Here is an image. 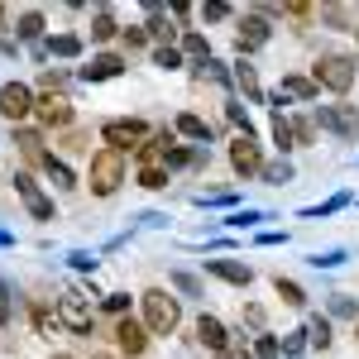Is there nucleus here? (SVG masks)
<instances>
[{"instance_id":"nucleus-27","label":"nucleus","mask_w":359,"mask_h":359,"mask_svg":"<svg viewBox=\"0 0 359 359\" xmlns=\"http://www.w3.org/2000/svg\"><path fill=\"white\" fill-rule=\"evenodd\" d=\"M340 206H350V192H340V196H331V201H321V206H306L302 216L306 221H321V216H335Z\"/></svg>"},{"instance_id":"nucleus-3","label":"nucleus","mask_w":359,"mask_h":359,"mask_svg":"<svg viewBox=\"0 0 359 359\" xmlns=\"http://www.w3.org/2000/svg\"><path fill=\"white\" fill-rule=\"evenodd\" d=\"M355 67H359V62L350 53H321V57H316V67H311V86H316V91L326 86V91L340 96V91L355 86V77H359Z\"/></svg>"},{"instance_id":"nucleus-26","label":"nucleus","mask_w":359,"mask_h":359,"mask_svg":"<svg viewBox=\"0 0 359 359\" xmlns=\"http://www.w3.org/2000/svg\"><path fill=\"white\" fill-rule=\"evenodd\" d=\"M306 340H311L316 350H326V345H331V321H326V316H311V321H306Z\"/></svg>"},{"instance_id":"nucleus-38","label":"nucleus","mask_w":359,"mask_h":359,"mask_svg":"<svg viewBox=\"0 0 359 359\" xmlns=\"http://www.w3.org/2000/svg\"><path fill=\"white\" fill-rule=\"evenodd\" d=\"M34 331H39V335H53L57 331V316H48L43 306H34Z\"/></svg>"},{"instance_id":"nucleus-25","label":"nucleus","mask_w":359,"mask_h":359,"mask_svg":"<svg viewBox=\"0 0 359 359\" xmlns=\"http://www.w3.org/2000/svg\"><path fill=\"white\" fill-rule=\"evenodd\" d=\"M273 292H278V297H283L287 306H306V292L297 287V283H292V278H283V273L273 278Z\"/></svg>"},{"instance_id":"nucleus-45","label":"nucleus","mask_w":359,"mask_h":359,"mask_svg":"<svg viewBox=\"0 0 359 359\" xmlns=\"http://www.w3.org/2000/svg\"><path fill=\"white\" fill-rule=\"evenodd\" d=\"M331 311H335V316H355V302H350V297H335Z\"/></svg>"},{"instance_id":"nucleus-7","label":"nucleus","mask_w":359,"mask_h":359,"mask_svg":"<svg viewBox=\"0 0 359 359\" xmlns=\"http://www.w3.org/2000/svg\"><path fill=\"white\" fill-rule=\"evenodd\" d=\"M34 106H39L34 86H25V82H5V86H0V115H5L10 125L29 120V115H34Z\"/></svg>"},{"instance_id":"nucleus-24","label":"nucleus","mask_w":359,"mask_h":359,"mask_svg":"<svg viewBox=\"0 0 359 359\" xmlns=\"http://www.w3.org/2000/svg\"><path fill=\"white\" fill-rule=\"evenodd\" d=\"M15 144L25 149L34 163H43V158H48V154H43V135H34V130H15Z\"/></svg>"},{"instance_id":"nucleus-37","label":"nucleus","mask_w":359,"mask_h":359,"mask_svg":"<svg viewBox=\"0 0 359 359\" xmlns=\"http://www.w3.org/2000/svg\"><path fill=\"white\" fill-rule=\"evenodd\" d=\"M311 264H316V269H340V264H345V249H326V254H311Z\"/></svg>"},{"instance_id":"nucleus-28","label":"nucleus","mask_w":359,"mask_h":359,"mask_svg":"<svg viewBox=\"0 0 359 359\" xmlns=\"http://www.w3.org/2000/svg\"><path fill=\"white\" fill-rule=\"evenodd\" d=\"M115 34H120V25L111 20V10H101V15L91 20V39H96V43H106V39H115Z\"/></svg>"},{"instance_id":"nucleus-34","label":"nucleus","mask_w":359,"mask_h":359,"mask_svg":"<svg viewBox=\"0 0 359 359\" xmlns=\"http://www.w3.org/2000/svg\"><path fill=\"white\" fill-rule=\"evenodd\" d=\"M259 221H269L264 211H235V216H225V225H235V230H245V225H259Z\"/></svg>"},{"instance_id":"nucleus-50","label":"nucleus","mask_w":359,"mask_h":359,"mask_svg":"<svg viewBox=\"0 0 359 359\" xmlns=\"http://www.w3.org/2000/svg\"><path fill=\"white\" fill-rule=\"evenodd\" d=\"M0 20H5V10H0Z\"/></svg>"},{"instance_id":"nucleus-8","label":"nucleus","mask_w":359,"mask_h":359,"mask_svg":"<svg viewBox=\"0 0 359 359\" xmlns=\"http://www.w3.org/2000/svg\"><path fill=\"white\" fill-rule=\"evenodd\" d=\"M34 115H39V125H43V130H67L77 111H72V101H67L62 91H43V96H39V106H34Z\"/></svg>"},{"instance_id":"nucleus-5","label":"nucleus","mask_w":359,"mask_h":359,"mask_svg":"<svg viewBox=\"0 0 359 359\" xmlns=\"http://www.w3.org/2000/svg\"><path fill=\"white\" fill-rule=\"evenodd\" d=\"M101 139H106V149H115V154H130V149H144L149 139H154V130L144 125V120H106L101 125Z\"/></svg>"},{"instance_id":"nucleus-22","label":"nucleus","mask_w":359,"mask_h":359,"mask_svg":"<svg viewBox=\"0 0 359 359\" xmlns=\"http://www.w3.org/2000/svg\"><path fill=\"white\" fill-rule=\"evenodd\" d=\"M283 96L311 101V96H316V86H311V77H283V86H278V101H283Z\"/></svg>"},{"instance_id":"nucleus-11","label":"nucleus","mask_w":359,"mask_h":359,"mask_svg":"<svg viewBox=\"0 0 359 359\" xmlns=\"http://www.w3.org/2000/svg\"><path fill=\"white\" fill-rule=\"evenodd\" d=\"M273 39V25L264 20V15H245L240 25H235V43H240V53H254V48H264Z\"/></svg>"},{"instance_id":"nucleus-13","label":"nucleus","mask_w":359,"mask_h":359,"mask_svg":"<svg viewBox=\"0 0 359 359\" xmlns=\"http://www.w3.org/2000/svg\"><path fill=\"white\" fill-rule=\"evenodd\" d=\"M206 273H216L221 283H230V287H249V283H254V269L240 264V259H206Z\"/></svg>"},{"instance_id":"nucleus-43","label":"nucleus","mask_w":359,"mask_h":359,"mask_svg":"<svg viewBox=\"0 0 359 359\" xmlns=\"http://www.w3.org/2000/svg\"><path fill=\"white\" fill-rule=\"evenodd\" d=\"M62 82H67V77H62V72H53V67L39 77V86H43V91H62Z\"/></svg>"},{"instance_id":"nucleus-39","label":"nucleus","mask_w":359,"mask_h":359,"mask_svg":"<svg viewBox=\"0 0 359 359\" xmlns=\"http://www.w3.org/2000/svg\"><path fill=\"white\" fill-rule=\"evenodd\" d=\"M120 39H125V48H144V43H149V29L130 25V29H120Z\"/></svg>"},{"instance_id":"nucleus-21","label":"nucleus","mask_w":359,"mask_h":359,"mask_svg":"<svg viewBox=\"0 0 359 359\" xmlns=\"http://www.w3.org/2000/svg\"><path fill=\"white\" fill-rule=\"evenodd\" d=\"M48 53L53 57H82V39L77 34H53L48 39Z\"/></svg>"},{"instance_id":"nucleus-12","label":"nucleus","mask_w":359,"mask_h":359,"mask_svg":"<svg viewBox=\"0 0 359 359\" xmlns=\"http://www.w3.org/2000/svg\"><path fill=\"white\" fill-rule=\"evenodd\" d=\"M230 168H235V177H259V172H264V158H259V144L240 135L235 144H230Z\"/></svg>"},{"instance_id":"nucleus-29","label":"nucleus","mask_w":359,"mask_h":359,"mask_svg":"<svg viewBox=\"0 0 359 359\" xmlns=\"http://www.w3.org/2000/svg\"><path fill=\"white\" fill-rule=\"evenodd\" d=\"M264 182H273V187H287L292 182V163L283 158V163H264V172H259Z\"/></svg>"},{"instance_id":"nucleus-20","label":"nucleus","mask_w":359,"mask_h":359,"mask_svg":"<svg viewBox=\"0 0 359 359\" xmlns=\"http://www.w3.org/2000/svg\"><path fill=\"white\" fill-rule=\"evenodd\" d=\"M273 144H278V154H292L297 149V139H292V120L283 111H273Z\"/></svg>"},{"instance_id":"nucleus-46","label":"nucleus","mask_w":359,"mask_h":359,"mask_svg":"<svg viewBox=\"0 0 359 359\" xmlns=\"http://www.w3.org/2000/svg\"><path fill=\"white\" fill-rule=\"evenodd\" d=\"M72 269H82V273L91 269V273H96V259H91V254H72Z\"/></svg>"},{"instance_id":"nucleus-42","label":"nucleus","mask_w":359,"mask_h":359,"mask_svg":"<svg viewBox=\"0 0 359 359\" xmlns=\"http://www.w3.org/2000/svg\"><path fill=\"white\" fill-rule=\"evenodd\" d=\"M172 287H182L187 297H196V292H201V283H196L192 273H172Z\"/></svg>"},{"instance_id":"nucleus-41","label":"nucleus","mask_w":359,"mask_h":359,"mask_svg":"<svg viewBox=\"0 0 359 359\" xmlns=\"http://www.w3.org/2000/svg\"><path fill=\"white\" fill-rule=\"evenodd\" d=\"M235 201V192H201L196 196V206H230Z\"/></svg>"},{"instance_id":"nucleus-40","label":"nucleus","mask_w":359,"mask_h":359,"mask_svg":"<svg viewBox=\"0 0 359 359\" xmlns=\"http://www.w3.org/2000/svg\"><path fill=\"white\" fill-rule=\"evenodd\" d=\"M10 316H15V306H10V283L0 278V326H10Z\"/></svg>"},{"instance_id":"nucleus-33","label":"nucleus","mask_w":359,"mask_h":359,"mask_svg":"<svg viewBox=\"0 0 359 359\" xmlns=\"http://www.w3.org/2000/svg\"><path fill=\"white\" fill-rule=\"evenodd\" d=\"M283 355V345H278L273 335H259V340H254V359H278Z\"/></svg>"},{"instance_id":"nucleus-31","label":"nucleus","mask_w":359,"mask_h":359,"mask_svg":"<svg viewBox=\"0 0 359 359\" xmlns=\"http://www.w3.org/2000/svg\"><path fill=\"white\" fill-rule=\"evenodd\" d=\"M154 62H158L163 72H177V67H182V48H172V43H158V48H154Z\"/></svg>"},{"instance_id":"nucleus-35","label":"nucleus","mask_w":359,"mask_h":359,"mask_svg":"<svg viewBox=\"0 0 359 359\" xmlns=\"http://www.w3.org/2000/svg\"><path fill=\"white\" fill-rule=\"evenodd\" d=\"M101 306H106V311H115V316H125V311H130V292H106V297H101Z\"/></svg>"},{"instance_id":"nucleus-30","label":"nucleus","mask_w":359,"mask_h":359,"mask_svg":"<svg viewBox=\"0 0 359 359\" xmlns=\"http://www.w3.org/2000/svg\"><path fill=\"white\" fill-rule=\"evenodd\" d=\"M15 34H20V39H39V34H43V15H39V10H25L20 25H15Z\"/></svg>"},{"instance_id":"nucleus-23","label":"nucleus","mask_w":359,"mask_h":359,"mask_svg":"<svg viewBox=\"0 0 359 359\" xmlns=\"http://www.w3.org/2000/svg\"><path fill=\"white\" fill-rule=\"evenodd\" d=\"M43 172L53 177V187H62V192H67V187H77V177H72V168L62 163V158H53V154L43 158Z\"/></svg>"},{"instance_id":"nucleus-18","label":"nucleus","mask_w":359,"mask_h":359,"mask_svg":"<svg viewBox=\"0 0 359 359\" xmlns=\"http://www.w3.org/2000/svg\"><path fill=\"white\" fill-rule=\"evenodd\" d=\"M139 187L163 192V187H168V158H158V163H139Z\"/></svg>"},{"instance_id":"nucleus-48","label":"nucleus","mask_w":359,"mask_h":359,"mask_svg":"<svg viewBox=\"0 0 359 359\" xmlns=\"http://www.w3.org/2000/svg\"><path fill=\"white\" fill-rule=\"evenodd\" d=\"M53 359H72V355H53Z\"/></svg>"},{"instance_id":"nucleus-19","label":"nucleus","mask_w":359,"mask_h":359,"mask_svg":"<svg viewBox=\"0 0 359 359\" xmlns=\"http://www.w3.org/2000/svg\"><path fill=\"white\" fill-rule=\"evenodd\" d=\"M182 57H196V62H211V43H206V34H196V29H187V34H182Z\"/></svg>"},{"instance_id":"nucleus-1","label":"nucleus","mask_w":359,"mask_h":359,"mask_svg":"<svg viewBox=\"0 0 359 359\" xmlns=\"http://www.w3.org/2000/svg\"><path fill=\"white\" fill-rule=\"evenodd\" d=\"M125 172H130L125 154H115V149H96L91 163H86V187H91V196H115V192H120V182H125Z\"/></svg>"},{"instance_id":"nucleus-2","label":"nucleus","mask_w":359,"mask_h":359,"mask_svg":"<svg viewBox=\"0 0 359 359\" xmlns=\"http://www.w3.org/2000/svg\"><path fill=\"white\" fill-rule=\"evenodd\" d=\"M144 326H149V335H172L182 326V306H177V297L168 287H149L144 292Z\"/></svg>"},{"instance_id":"nucleus-36","label":"nucleus","mask_w":359,"mask_h":359,"mask_svg":"<svg viewBox=\"0 0 359 359\" xmlns=\"http://www.w3.org/2000/svg\"><path fill=\"white\" fill-rule=\"evenodd\" d=\"M201 20H206V25H221V20H230V5H221V0L201 5Z\"/></svg>"},{"instance_id":"nucleus-16","label":"nucleus","mask_w":359,"mask_h":359,"mask_svg":"<svg viewBox=\"0 0 359 359\" xmlns=\"http://www.w3.org/2000/svg\"><path fill=\"white\" fill-rule=\"evenodd\" d=\"M230 82L240 86V91H245L249 101H264V86H259V72H254V67H249L245 57H240V62H235V72H230Z\"/></svg>"},{"instance_id":"nucleus-44","label":"nucleus","mask_w":359,"mask_h":359,"mask_svg":"<svg viewBox=\"0 0 359 359\" xmlns=\"http://www.w3.org/2000/svg\"><path fill=\"white\" fill-rule=\"evenodd\" d=\"M302 335L306 331H292V335H287V340H283V355H302V345H306Z\"/></svg>"},{"instance_id":"nucleus-9","label":"nucleus","mask_w":359,"mask_h":359,"mask_svg":"<svg viewBox=\"0 0 359 359\" xmlns=\"http://www.w3.org/2000/svg\"><path fill=\"white\" fill-rule=\"evenodd\" d=\"M115 350L130 355V359H139L144 350H149V326L135 321V316H120V321H115Z\"/></svg>"},{"instance_id":"nucleus-6","label":"nucleus","mask_w":359,"mask_h":359,"mask_svg":"<svg viewBox=\"0 0 359 359\" xmlns=\"http://www.w3.org/2000/svg\"><path fill=\"white\" fill-rule=\"evenodd\" d=\"M311 120H316L321 130H335V135L350 139V144L359 139V111H355V106H345V101H335V106H316Z\"/></svg>"},{"instance_id":"nucleus-17","label":"nucleus","mask_w":359,"mask_h":359,"mask_svg":"<svg viewBox=\"0 0 359 359\" xmlns=\"http://www.w3.org/2000/svg\"><path fill=\"white\" fill-rule=\"evenodd\" d=\"M172 130H177V135H187V139H196V144H206V139H211V125H206L201 115H192V111L177 115V120H172Z\"/></svg>"},{"instance_id":"nucleus-32","label":"nucleus","mask_w":359,"mask_h":359,"mask_svg":"<svg viewBox=\"0 0 359 359\" xmlns=\"http://www.w3.org/2000/svg\"><path fill=\"white\" fill-rule=\"evenodd\" d=\"M292 139H297V149L316 144V120H311V115H297V120H292Z\"/></svg>"},{"instance_id":"nucleus-49","label":"nucleus","mask_w":359,"mask_h":359,"mask_svg":"<svg viewBox=\"0 0 359 359\" xmlns=\"http://www.w3.org/2000/svg\"><path fill=\"white\" fill-rule=\"evenodd\" d=\"M355 39H359V25H355Z\"/></svg>"},{"instance_id":"nucleus-4","label":"nucleus","mask_w":359,"mask_h":359,"mask_svg":"<svg viewBox=\"0 0 359 359\" xmlns=\"http://www.w3.org/2000/svg\"><path fill=\"white\" fill-rule=\"evenodd\" d=\"M57 326L72 331V335H96V311H91V302H86L77 287H67L57 297Z\"/></svg>"},{"instance_id":"nucleus-51","label":"nucleus","mask_w":359,"mask_h":359,"mask_svg":"<svg viewBox=\"0 0 359 359\" xmlns=\"http://www.w3.org/2000/svg\"><path fill=\"white\" fill-rule=\"evenodd\" d=\"M101 359H111V355H101Z\"/></svg>"},{"instance_id":"nucleus-10","label":"nucleus","mask_w":359,"mask_h":359,"mask_svg":"<svg viewBox=\"0 0 359 359\" xmlns=\"http://www.w3.org/2000/svg\"><path fill=\"white\" fill-rule=\"evenodd\" d=\"M15 192L25 196V206H29V216H34V221H53V196L43 192L29 172H15Z\"/></svg>"},{"instance_id":"nucleus-14","label":"nucleus","mask_w":359,"mask_h":359,"mask_svg":"<svg viewBox=\"0 0 359 359\" xmlns=\"http://www.w3.org/2000/svg\"><path fill=\"white\" fill-rule=\"evenodd\" d=\"M196 340H201L211 355H225V350H230V331H225L221 316H201V321H196Z\"/></svg>"},{"instance_id":"nucleus-15","label":"nucleus","mask_w":359,"mask_h":359,"mask_svg":"<svg viewBox=\"0 0 359 359\" xmlns=\"http://www.w3.org/2000/svg\"><path fill=\"white\" fill-rule=\"evenodd\" d=\"M120 72H125V57L120 53H96L82 67V82H111V77H120Z\"/></svg>"},{"instance_id":"nucleus-47","label":"nucleus","mask_w":359,"mask_h":359,"mask_svg":"<svg viewBox=\"0 0 359 359\" xmlns=\"http://www.w3.org/2000/svg\"><path fill=\"white\" fill-rule=\"evenodd\" d=\"M0 245H10V235H5V230H0Z\"/></svg>"}]
</instances>
